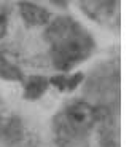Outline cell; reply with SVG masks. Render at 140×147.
Listing matches in <instances>:
<instances>
[{"mask_svg": "<svg viewBox=\"0 0 140 147\" xmlns=\"http://www.w3.org/2000/svg\"><path fill=\"white\" fill-rule=\"evenodd\" d=\"M46 38L51 43V58L56 69L70 70L92 51V38L72 18H57L49 24Z\"/></svg>", "mask_w": 140, "mask_h": 147, "instance_id": "6da1fadb", "label": "cell"}, {"mask_svg": "<svg viewBox=\"0 0 140 147\" xmlns=\"http://www.w3.org/2000/svg\"><path fill=\"white\" fill-rule=\"evenodd\" d=\"M83 78H85V75L80 72L73 74V75H56V77L49 78V83L61 91H72L83 82Z\"/></svg>", "mask_w": 140, "mask_h": 147, "instance_id": "8992f818", "label": "cell"}, {"mask_svg": "<svg viewBox=\"0 0 140 147\" xmlns=\"http://www.w3.org/2000/svg\"><path fill=\"white\" fill-rule=\"evenodd\" d=\"M65 121L73 131H86L96 121V110L91 104L77 101L67 107Z\"/></svg>", "mask_w": 140, "mask_h": 147, "instance_id": "7a4b0ae2", "label": "cell"}, {"mask_svg": "<svg viewBox=\"0 0 140 147\" xmlns=\"http://www.w3.org/2000/svg\"><path fill=\"white\" fill-rule=\"evenodd\" d=\"M0 78L8 82H21L24 80L21 69L16 64H13L3 53L0 51Z\"/></svg>", "mask_w": 140, "mask_h": 147, "instance_id": "5b68a950", "label": "cell"}, {"mask_svg": "<svg viewBox=\"0 0 140 147\" xmlns=\"http://www.w3.org/2000/svg\"><path fill=\"white\" fill-rule=\"evenodd\" d=\"M19 13L21 18L24 19L27 26H45L49 22V15L48 10L41 8L40 5H35L32 2H19Z\"/></svg>", "mask_w": 140, "mask_h": 147, "instance_id": "3957f363", "label": "cell"}, {"mask_svg": "<svg viewBox=\"0 0 140 147\" xmlns=\"http://www.w3.org/2000/svg\"><path fill=\"white\" fill-rule=\"evenodd\" d=\"M8 30V10L0 5V38H3L7 35Z\"/></svg>", "mask_w": 140, "mask_h": 147, "instance_id": "52a82bcc", "label": "cell"}, {"mask_svg": "<svg viewBox=\"0 0 140 147\" xmlns=\"http://www.w3.org/2000/svg\"><path fill=\"white\" fill-rule=\"evenodd\" d=\"M49 85L48 78L41 75H30L29 78L24 80V98L29 101H35L45 94L46 88Z\"/></svg>", "mask_w": 140, "mask_h": 147, "instance_id": "277c9868", "label": "cell"}]
</instances>
